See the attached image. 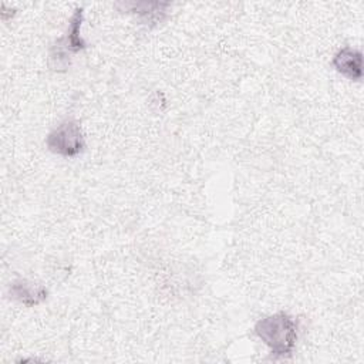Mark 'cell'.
Returning <instances> with one entry per match:
<instances>
[{"label":"cell","instance_id":"cell-2","mask_svg":"<svg viewBox=\"0 0 364 364\" xmlns=\"http://www.w3.org/2000/svg\"><path fill=\"white\" fill-rule=\"evenodd\" d=\"M84 21L82 9H75L74 14L70 18L67 33L57 38L51 46L50 51V64L55 71H65L74 54L87 48L85 40L81 37V26Z\"/></svg>","mask_w":364,"mask_h":364},{"label":"cell","instance_id":"cell-1","mask_svg":"<svg viewBox=\"0 0 364 364\" xmlns=\"http://www.w3.org/2000/svg\"><path fill=\"white\" fill-rule=\"evenodd\" d=\"M253 331L267 346L273 358H287L296 348L299 326L296 318L286 311H277L259 318Z\"/></svg>","mask_w":364,"mask_h":364},{"label":"cell","instance_id":"cell-6","mask_svg":"<svg viewBox=\"0 0 364 364\" xmlns=\"http://www.w3.org/2000/svg\"><path fill=\"white\" fill-rule=\"evenodd\" d=\"M9 294L11 299L18 301L23 306L34 307L41 304L48 297V290L46 286L27 280V279H17L13 280L9 286Z\"/></svg>","mask_w":364,"mask_h":364},{"label":"cell","instance_id":"cell-3","mask_svg":"<svg viewBox=\"0 0 364 364\" xmlns=\"http://www.w3.org/2000/svg\"><path fill=\"white\" fill-rule=\"evenodd\" d=\"M46 146L50 152L64 158L78 156L85 149V138L80 124L74 119L63 121L48 132Z\"/></svg>","mask_w":364,"mask_h":364},{"label":"cell","instance_id":"cell-4","mask_svg":"<svg viewBox=\"0 0 364 364\" xmlns=\"http://www.w3.org/2000/svg\"><path fill=\"white\" fill-rule=\"evenodd\" d=\"M333 68L351 81L363 80V54L360 50L344 46L336 51L331 58Z\"/></svg>","mask_w":364,"mask_h":364},{"label":"cell","instance_id":"cell-5","mask_svg":"<svg viewBox=\"0 0 364 364\" xmlns=\"http://www.w3.org/2000/svg\"><path fill=\"white\" fill-rule=\"evenodd\" d=\"M118 7L134 14L142 24L156 26L159 24L168 13L171 3L168 1H122L117 3Z\"/></svg>","mask_w":364,"mask_h":364}]
</instances>
